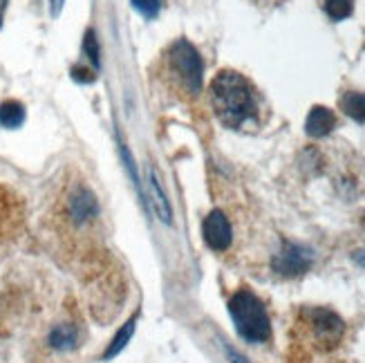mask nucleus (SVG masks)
<instances>
[{
	"mask_svg": "<svg viewBox=\"0 0 365 363\" xmlns=\"http://www.w3.org/2000/svg\"><path fill=\"white\" fill-rule=\"evenodd\" d=\"M11 198L0 195V233H5L14 223H16V213H14V204L9 202Z\"/></svg>",
	"mask_w": 365,
	"mask_h": 363,
	"instance_id": "obj_15",
	"label": "nucleus"
},
{
	"mask_svg": "<svg viewBox=\"0 0 365 363\" xmlns=\"http://www.w3.org/2000/svg\"><path fill=\"white\" fill-rule=\"evenodd\" d=\"M5 9H7V0H0V27H3V19H5Z\"/></svg>",
	"mask_w": 365,
	"mask_h": 363,
	"instance_id": "obj_20",
	"label": "nucleus"
},
{
	"mask_svg": "<svg viewBox=\"0 0 365 363\" xmlns=\"http://www.w3.org/2000/svg\"><path fill=\"white\" fill-rule=\"evenodd\" d=\"M76 327L74 325H56L50 334V343L54 345L56 350H70L76 345Z\"/></svg>",
	"mask_w": 365,
	"mask_h": 363,
	"instance_id": "obj_13",
	"label": "nucleus"
},
{
	"mask_svg": "<svg viewBox=\"0 0 365 363\" xmlns=\"http://www.w3.org/2000/svg\"><path fill=\"white\" fill-rule=\"evenodd\" d=\"M363 227H365V215H363Z\"/></svg>",
	"mask_w": 365,
	"mask_h": 363,
	"instance_id": "obj_22",
	"label": "nucleus"
},
{
	"mask_svg": "<svg viewBox=\"0 0 365 363\" xmlns=\"http://www.w3.org/2000/svg\"><path fill=\"white\" fill-rule=\"evenodd\" d=\"M341 108L347 117H352L359 123H365V94L363 92H345L341 97Z\"/></svg>",
	"mask_w": 365,
	"mask_h": 363,
	"instance_id": "obj_12",
	"label": "nucleus"
},
{
	"mask_svg": "<svg viewBox=\"0 0 365 363\" xmlns=\"http://www.w3.org/2000/svg\"><path fill=\"white\" fill-rule=\"evenodd\" d=\"M354 260H356L359 265L365 267V251H356V254H354Z\"/></svg>",
	"mask_w": 365,
	"mask_h": 363,
	"instance_id": "obj_21",
	"label": "nucleus"
},
{
	"mask_svg": "<svg viewBox=\"0 0 365 363\" xmlns=\"http://www.w3.org/2000/svg\"><path fill=\"white\" fill-rule=\"evenodd\" d=\"M168 61V72L173 74V81L175 86H180L186 94L195 97L202 90V74H204V66L202 58L197 54V50L188 41L180 39L170 45V50L166 54Z\"/></svg>",
	"mask_w": 365,
	"mask_h": 363,
	"instance_id": "obj_3",
	"label": "nucleus"
},
{
	"mask_svg": "<svg viewBox=\"0 0 365 363\" xmlns=\"http://www.w3.org/2000/svg\"><path fill=\"white\" fill-rule=\"evenodd\" d=\"M211 106L222 126L240 131L258 115V94L240 72L222 70L211 81Z\"/></svg>",
	"mask_w": 365,
	"mask_h": 363,
	"instance_id": "obj_1",
	"label": "nucleus"
},
{
	"mask_svg": "<svg viewBox=\"0 0 365 363\" xmlns=\"http://www.w3.org/2000/svg\"><path fill=\"white\" fill-rule=\"evenodd\" d=\"M227 354L231 357V363H249L245 357H240V354H237L235 350H231V348H227Z\"/></svg>",
	"mask_w": 365,
	"mask_h": 363,
	"instance_id": "obj_18",
	"label": "nucleus"
},
{
	"mask_svg": "<svg viewBox=\"0 0 365 363\" xmlns=\"http://www.w3.org/2000/svg\"><path fill=\"white\" fill-rule=\"evenodd\" d=\"M66 218L76 229L90 227L99 218V202L83 184H74L66 195Z\"/></svg>",
	"mask_w": 365,
	"mask_h": 363,
	"instance_id": "obj_5",
	"label": "nucleus"
},
{
	"mask_svg": "<svg viewBox=\"0 0 365 363\" xmlns=\"http://www.w3.org/2000/svg\"><path fill=\"white\" fill-rule=\"evenodd\" d=\"M303 325L319 350H331L345 334V323L336 312L327 307H309L303 312Z\"/></svg>",
	"mask_w": 365,
	"mask_h": 363,
	"instance_id": "obj_4",
	"label": "nucleus"
},
{
	"mask_svg": "<svg viewBox=\"0 0 365 363\" xmlns=\"http://www.w3.org/2000/svg\"><path fill=\"white\" fill-rule=\"evenodd\" d=\"M133 7L144 14L146 19H155L157 11H160V0H133Z\"/></svg>",
	"mask_w": 365,
	"mask_h": 363,
	"instance_id": "obj_17",
	"label": "nucleus"
},
{
	"mask_svg": "<svg viewBox=\"0 0 365 363\" xmlns=\"http://www.w3.org/2000/svg\"><path fill=\"white\" fill-rule=\"evenodd\" d=\"M148 188H150V207L155 211V215L162 220V223H170L173 220V209H170V202L166 200V193L160 184V178L155 175V170H148Z\"/></svg>",
	"mask_w": 365,
	"mask_h": 363,
	"instance_id": "obj_9",
	"label": "nucleus"
},
{
	"mask_svg": "<svg viewBox=\"0 0 365 363\" xmlns=\"http://www.w3.org/2000/svg\"><path fill=\"white\" fill-rule=\"evenodd\" d=\"M229 314L237 334L249 343H267L272 339V321L260 298L251 290H237L229 301Z\"/></svg>",
	"mask_w": 365,
	"mask_h": 363,
	"instance_id": "obj_2",
	"label": "nucleus"
},
{
	"mask_svg": "<svg viewBox=\"0 0 365 363\" xmlns=\"http://www.w3.org/2000/svg\"><path fill=\"white\" fill-rule=\"evenodd\" d=\"M25 123V106L21 101H5L0 103V126L3 128H21Z\"/></svg>",
	"mask_w": 365,
	"mask_h": 363,
	"instance_id": "obj_10",
	"label": "nucleus"
},
{
	"mask_svg": "<svg viewBox=\"0 0 365 363\" xmlns=\"http://www.w3.org/2000/svg\"><path fill=\"white\" fill-rule=\"evenodd\" d=\"M135 327H137V314L130 319V321H125L121 327H119V332L115 334V339H113V343L108 345V350L103 352V359L108 361V359H115L125 345H128V341L133 339V334H135Z\"/></svg>",
	"mask_w": 365,
	"mask_h": 363,
	"instance_id": "obj_11",
	"label": "nucleus"
},
{
	"mask_svg": "<svg viewBox=\"0 0 365 363\" xmlns=\"http://www.w3.org/2000/svg\"><path fill=\"white\" fill-rule=\"evenodd\" d=\"M325 11L331 21H345L354 11V0H325Z\"/></svg>",
	"mask_w": 365,
	"mask_h": 363,
	"instance_id": "obj_14",
	"label": "nucleus"
},
{
	"mask_svg": "<svg viewBox=\"0 0 365 363\" xmlns=\"http://www.w3.org/2000/svg\"><path fill=\"white\" fill-rule=\"evenodd\" d=\"M336 126V115L331 113L325 106H314L307 115L305 121V131L309 137H325L331 133V128Z\"/></svg>",
	"mask_w": 365,
	"mask_h": 363,
	"instance_id": "obj_8",
	"label": "nucleus"
},
{
	"mask_svg": "<svg viewBox=\"0 0 365 363\" xmlns=\"http://www.w3.org/2000/svg\"><path fill=\"white\" fill-rule=\"evenodd\" d=\"M202 233H204V242L213 251H227L231 247V240H233L231 223L222 211H211L204 218Z\"/></svg>",
	"mask_w": 365,
	"mask_h": 363,
	"instance_id": "obj_7",
	"label": "nucleus"
},
{
	"mask_svg": "<svg viewBox=\"0 0 365 363\" xmlns=\"http://www.w3.org/2000/svg\"><path fill=\"white\" fill-rule=\"evenodd\" d=\"M63 5H66V0H52V16H58Z\"/></svg>",
	"mask_w": 365,
	"mask_h": 363,
	"instance_id": "obj_19",
	"label": "nucleus"
},
{
	"mask_svg": "<svg viewBox=\"0 0 365 363\" xmlns=\"http://www.w3.org/2000/svg\"><path fill=\"white\" fill-rule=\"evenodd\" d=\"M83 54L90 58V63L94 68H99V43H97V36H94V31L88 29L86 31V39H83Z\"/></svg>",
	"mask_w": 365,
	"mask_h": 363,
	"instance_id": "obj_16",
	"label": "nucleus"
},
{
	"mask_svg": "<svg viewBox=\"0 0 365 363\" xmlns=\"http://www.w3.org/2000/svg\"><path fill=\"white\" fill-rule=\"evenodd\" d=\"M309 267H312L309 249L294 245V242H284L280 254H276L274 258V270L282 276H300V274H305Z\"/></svg>",
	"mask_w": 365,
	"mask_h": 363,
	"instance_id": "obj_6",
	"label": "nucleus"
},
{
	"mask_svg": "<svg viewBox=\"0 0 365 363\" xmlns=\"http://www.w3.org/2000/svg\"><path fill=\"white\" fill-rule=\"evenodd\" d=\"M260 3H264V0H260Z\"/></svg>",
	"mask_w": 365,
	"mask_h": 363,
	"instance_id": "obj_23",
	"label": "nucleus"
}]
</instances>
